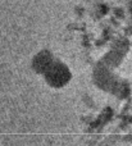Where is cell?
<instances>
[{
	"label": "cell",
	"mask_w": 132,
	"mask_h": 146,
	"mask_svg": "<svg viewBox=\"0 0 132 146\" xmlns=\"http://www.w3.org/2000/svg\"><path fill=\"white\" fill-rule=\"evenodd\" d=\"M46 78H48L49 83L53 86H60L68 81L69 78V72L64 66H58V64L53 63L51 67L45 72Z\"/></svg>",
	"instance_id": "cell-1"
}]
</instances>
